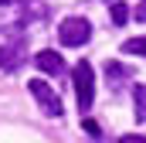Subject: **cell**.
Returning a JSON list of instances; mask_svg holds the SVG:
<instances>
[{"mask_svg":"<svg viewBox=\"0 0 146 143\" xmlns=\"http://www.w3.org/2000/svg\"><path fill=\"white\" fill-rule=\"evenodd\" d=\"M72 78H75V96H78V109L88 112L92 102H95V75H92V65L88 61H78L72 68Z\"/></svg>","mask_w":146,"mask_h":143,"instance_id":"obj_1","label":"cell"},{"mask_svg":"<svg viewBox=\"0 0 146 143\" xmlns=\"http://www.w3.org/2000/svg\"><path fill=\"white\" fill-rule=\"evenodd\" d=\"M88 37H92V24L85 17H65L58 27V41L65 48H82V44H88Z\"/></svg>","mask_w":146,"mask_h":143,"instance_id":"obj_2","label":"cell"},{"mask_svg":"<svg viewBox=\"0 0 146 143\" xmlns=\"http://www.w3.org/2000/svg\"><path fill=\"white\" fill-rule=\"evenodd\" d=\"M27 92L37 99V106H41V112H44V116H54V119H58V116L65 112V109H61V99H58V92H54L48 82L31 78V82H27Z\"/></svg>","mask_w":146,"mask_h":143,"instance_id":"obj_3","label":"cell"},{"mask_svg":"<svg viewBox=\"0 0 146 143\" xmlns=\"http://www.w3.org/2000/svg\"><path fill=\"white\" fill-rule=\"evenodd\" d=\"M24 55H27V41H24V34H17L10 44H0V68L17 72L24 65Z\"/></svg>","mask_w":146,"mask_h":143,"instance_id":"obj_4","label":"cell"},{"mask_svg":"<svg viewBox=\"0 0 146 143\" xmlns=\"http://www.w3.org/2000/svg\"><path fill=\"white\" fill-rule=\"evenodd\" d=\"M34 61H37V68L44 72V75H61V72H65V58H61V55H54L51 48L37 51V55H34Z\"/></svg>","mask_w":146,"mask_h":143,"instance_id":"obj_5","label":"cell"},{"mask_svg":"<svg viewBox=\"0 0 146 143\" xmlns=\"http://www.w3.org/2000/svg\"><path fill=\"white\" fill-rule=\"evenodd\" d=\"M133 99H136V119L143 123V116H146V109H143V102H146V89H143V82H136V89H133Z\"/></svg>","mask_w":146,"mask_h":143,"instance_id":"obj_6","label":"cell"},{"mask_svg":"<svg viewBox=\"0 0 146 143\" xmlns=\"http://www.w3.org/2000/svg\"><path fill=\"white\" fill-rule=\"evenodd\" d=\"M143 51H146V41H143V37H133V41L122 44V55H136V58H143Z\"/></svg>","mask_w":146,"mask_h":143,"instance_id":"obj_7","label":"cell"},{"mask_svg":"<svg viewBox=\"0 0 146 143\" xmlns=\"http://www.w3.org/2000/svg\"><path fill=\"white\" fill-rule=\"evenodd\" d=\"M126 17H129L126 3H112V21H115V24H126Z\"/></svg>","mask_w":146,"mask_h":143,"instance_id":"obj_8","label":"cell"},{"mask_svg":"<svg viewBox=\"0 0 146 143\" xmlns=\"http://www.w3.org/2000/svg\"><path fill=\"white\" fill-rule=\"evenodd\" d=\"M119 143H143V136H119Z\"/></svg>","mask_w":146,"mask_h":143,"instance_id":"obj_9","label":"cell"},{"mask_svg":"<svg viewBox=\"0 0 146 143\" xmlns=\"http://www.w3.org/2000/svg\"><path fill=\"white\" fill-rule=\"evenodd\" d=\"M10 3H21V0H0V7H10Z\"/></svg>","mask_w":146,"mask_h":143,"instance_id":"obj_10","label":"cell"}]
</instances>
